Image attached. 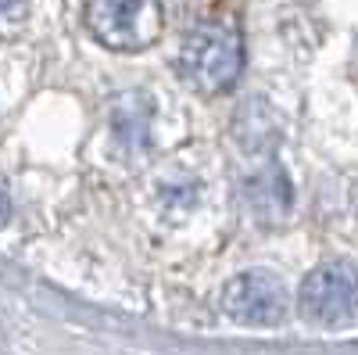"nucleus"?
Returning <instances> with one entry per match:
<instances>
[{
  "label": "nucleus",
  "mask_w": 358,
  "mask_h": 355,
  "mask_svg": "<svg viewBox=\"0 0 358 355\" xmlns=\"http://www.w3.org/2000/svg\"><path fill=\"white\" fill-rule=\"evenodd\" d=\"M8 216H11V201H8V194L0 190V226L8 223Z\"/></svg>",
  "instance_id": "423d86ee"
},
{
  "label": "nucleus",
  "mask_w": 358,
  "mask_h": 355,
  "mask_svg": "<svg viewBox=\"0 0 358 355\" xmlns=\"http://www.w3.org/2000/svg\"><path fill=\"white\" fill-rule=\"evenodd\" d=\"M244 190H248V201H251V209H255V216L262 223H276L287 212V204H290V187H287L280 169H268L265 176L251 180Z\"/></svg>",
  "instance_id": "39448f33"
},
{
  "label": "nucleus",
  "mask_w": 358,
  "mask_h": 355,
  "mask_svg": "<svg viewBox=\"0 0 358 355\" xmlns=\"http://www.w3.org/2000/svg\"><path fill=\"white\" fill-rule=\"evenodd\" d=\"M297 312L315 327H348L355 319V265L326 262L297 291Z\"/></svg>",
  "instance_id": "7ed1b4c3"
},
{
  "label": "nucleus",
  "mask_w": 358,
  "mask_h": 355,
  "mask_svg": "<svg viewBox=\"0 0 358 355\" xmlns=\"http://www.w3.org/2000/svg\"><path fill=\"white\" fill-rule=\"evenodd\" d=\"M86 29L111 50H147L165 29V0H90Z\"/></svg>",
  "instance_id": "f03ea898"
},
{
  "label": "nucleus",
  "mask_w": 358,
  "mask_h": 355,
  "mask_svg": "<svg viewBox=\"0 0 358 355\" xmlns=\"http://www.w3.org/2000/svg\"><path fill=\"white\" fill-rule=\"evenodd\" d=\"M222 309L244 327H276L287 316V291L273 273L248 270L222 287Z\"/></svg>",
  "instance_id": "20e7f679"
},
{
  "label": "nucleus",
  "mask_w": 358,
  "mask_h": 355,
  "mask_svg": "<svg viewBox=\"0 0 358 355\" xmlns=\"http://www.w3.org/2000/svg\"><path fill=\"white\" fill-rule=\"evenodd\" d=\"M15 4V0H0V11H4V8H11Z\"/></svg>",
  "instance_id": "0eeeda50"
},
{
  "label": "nucleus",
  "mask_w": 358,
  "mask_h": 355,
  "mask_svg": "<svg viewBox=\"0 0 358 355\" xmlns=\"http://www.w3.org/2000/svg\"><path fill=\"white\" fill-rule=\"evenodd\" d=\"M179 69L201 94H226L244 72V36L233 22H201L179 47Z\"/></svg>",
  "instance_id": "f257e3e1"
}]
</instances>
